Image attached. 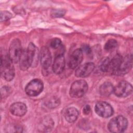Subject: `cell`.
I'll use <instances>...</instances> for the list:
<instances>
[{
	"label": "cell",
	"mask_w": 133,
	"mask_h": 133,
	"mask_svg": "<svg viewBox=\"0 0 133 133\" xmlns=\"http://www.w3.org/2000/svg\"><path fill=\"white\" fill-rule=\"evenodd\" d=\"M36 52V46L30 43L26 49L23 50L21 56L19 64L20 69L25 71L32 64L34 61V57Z\"/></svg>",
	"instance_id": "6da1fadb"
},
{
	"label": "cell",
	"mask_w": 133,
	"mask_h": 133,
	"mask_svg": "<svg viewBox=\"0 0 133 133\" xmlns=\"http://www.w3.org/2000/svg\"><path fill=\"white\" fill-rule=\"evenodd\" d=\"M12 63L8 56H1V73L2 76L7 81H11L15 76V68Z\"/></svg>",
	"instance_id": "7a4b0ae2"
},
{
	"label": "cell",
	"mask_w": 133,
	"mask_h": 133,
	"mask_svg": "<svg viewBox=\"0 0 133 133\" xmlns=\"http://www.w3.org/2000/svg\"><path fill=\"white\" fill-rule=\"evenodd\" d=\"M128 126V121L123 116L118 115L112 118L108 125V129L110 132L119 133L124 131Z\"/></svg>",
	"instance_id": "3957f363"
},
{
	"label": "cell",
	"mask_w": 133,
	"mask_h": 133,
	"mask_svg": "<svg viewBox=\"0 0 133 133\" xmlns=\"http://www.w3.org/2000/svg\"><path fill=\"white\" fill-rule=\"evenodd\" d=\"M88 90L87 82L83 79L74 82L70 89V95L73 98H78L83 97Z\"/></svg>",
	"instance_id": "277c9868"
},
{
	"label": "cell",
	"mask_w": 133,
	"mask_h": 133,
	"mask_svg": "<svg viewBox=\"0 0 133 133\" xmlns=\"http://www.w3.org/2000/svg\"><path fill=\"white\" fill-rule=\"evenodd\" d=\"M22 51L20 40L17 38L12 40L9 46L8 56L13 63H16L19 62Z\"/></svg>",
	"instance_id": "5b68a950"
},
{
	"label": "cell",
	"mask_w": 133,
	"mask_h": 133,
	"mask_svg": "<svg viewBox=\"0 0 133 133\" xmlns=\"http://www.w3.org/2000/svg\"><path fill=\"white\" fill-rule=\"evenodd\" d=\"M43 88V82L39 79L35 78L31 81L26 85L25 91L29 96L35 97L42 92Z\"/></svg>",
	"instance_id": "8992f818"
},
{
	"label": "cell",
	"mask_w": 133,
	"mask_h": 133,
	"mask_svg": "<svg viewBox=\"0 0 133 133\" xmlns=\"http://www.w3.org/2000/svg\"><path fill=\"white\" fill-rule=\"evenodd\" d=\"M132 91V85L127 81H122L114 87L113 92L118 97L125 98L129 96Z\"/></svg>",
	"instance_id": "52a82bcc"
},
{
	"label": "cell",
	"mask_w": 133,
	"mask_h": 133,
	"mask_svg": "<svg viewBox=\"0 0 133 133\" xmlns=\"http://www.w3.org/2000/svg\"><path fill=\"white\" fill-rule=\"evenodd\" d=\"M95 111L99 116L103 118H108L114 113L112 107L109 103L104 101L97 102L95 107Z\"/></svg>",
	"instance_id": "ba28073f"
},
{
	"label": "cell",
	"mask_w": 133,
	"mask_h": 133,
	"mask_svg": "<svg viewBox=\"0 0 133 133\" xmlns=\"http://www.w3.org/2000/svg\"><path fill=\"white\" fill-rule=\"evenodd\" d=\"M39 58L41 65L43 69L47 70L50 66L52 58L49 49L46 47H43L40 51Z\"/></svg>",
	"instance_id": "9c48e42d"
},
{
	"label": "cell",
	"mask_w": 133,
	"mask_h": 133,
	"mask_svg": "<svg viewBox=\"0 0 133 133\" xmlns=\"http://www.w3.org/2000/svg\"><path fill=\"white\" fill-rule=\"evenodd\" d=\"M83 59V53L81 48L76 49L71 55L68 65L71 69H74L81 63Z\"/></svg>",
	"instance_id": "30bf717a"
},
{
	"label": "cell",
	"mask_w": 133,
	"mask_h": 133,
	"mask_svg": "<svg viewBox=\"0 0 133 133\" xmlns=\"http://www.w3.org/2000/svg\"><path fill=\"white\" fill-rule=\"evenodd\" d=\"M95 69L94 63L89 62L79 66L75 71V76L77 77H86L89 75Z\"/></svg>",
	"instance_id": "8fae6325"
},
{
	"label": "cell",
	"mask_w": 133,
	"mask_h": 133,
	"mask_svg": "<svg viewBox=\"0 0 133 133\" xmlns=\"http://www.w3.org/2000/svg\"><path fill=\"white\" fill-rule=\"evenodd\" d=\"M132 55H129L123 58L122 62L115 75H124L129 72L132 68Z\"/></svg>",
	"instance_id": "7c38bea8"
},
{
	"label": "cell",
	"mask_w": 133,
	"mask_h": 133,
	"mask_svg": "<svg viewBox=\"0 0 133 133\" xmlns=\"http://www.w3.org/2000/svg\"><path fill=\"white\" fill-rule=\"evenodd\" d=\"M10 111L14 115L17 116H22L26 114L27 107L25 104L23 102H15L10 107Z\"/></svg>",
	"instance_id": "4fadbf2b"
},
{
	"label": "cell",
	"mask_w": 133,
	"mask_h": 133,
	"mask_svg": "<svg viewBox=\"0 0 133 133\" xmlns=\"http://www.w3.org/2000/svg\"><path fill=\"white\" fill-rule=\"evenodd\" d=\"M65 68V59L63 55H56L52 65V70L56 74H61Z\"/></svg>",
	"instance_id": "5bb4252c"
},
{
	"label": "cell",
	"mask_w": 133,
	"mask_h": 133,
	"mask_svg": "<svg viewBox=\"0 0 133 133\" xmlns=\"http://www.w3.org/2000/svg\"><path fill=\"white\" fill-rule=\"evenodd\" d=\"M123 58V57L119 54H117L114 56L110 62L108 71H110L112 74L115 75L122 62Z\"/></svg>",
	"instance_id": "9a60e30c"
},
{
	"label": "cell",
	"mask_w": 133,
	"mask_h": 133,
	"mask_svg": "<svg viewBox=\"0 0 133 133\" xmlns=\"http://www.w3.org/2000/svg\"><path fill=\"white\" fill-rule=\"evenodd\" d=\"M78 115V111L75 108L70 107L66 109L64 114V117L67 122L71 123L76 121Z\"/></svg>",
	"instance_id": "2e32d148"
},
{
	"label": "cell",
	"mask_w": 133,
	"mask_h": 133,
	"mask_svg": "<svg viewBox=\"0 0 133 133\" xmlns=\"http://www.w3.org/2000/svg\"><path fill=\"white\" fill-rule=\"evenodd\" d=\"M114 86L110 82H104L99 87V93L103 96H109L113 92Z\"/></svg>",
	"instance_id": "e0dca14e"
},
{
	"label": "cell",
	"mask_w": 133,
	"mask_h": 133,
	"mask_svg": "<svg viewBox=\"0 0 133 133\" xmlns=\"http://www.w3.org/2000/svg\"><path fill=\"white\" fill-rule=\"evenodd\" d=\"M110 60L108 57L103 58L100 62L99 68L103 72H108Z\"/></svg>",
	"instance_id": "ac0fdd59"
},
{
	"label": "cell",
	"mask_w": 133,
	"mask_h": 133,
	"mask_svg": "<svg viewBox=\"0 0 133 133\" xmlns=\"http://www.w3.org/2000/svg\"><path fill=\"white\" fill-rule=\"evenodd\" d=\"M117 45V41L114 39L108 40L104 45V49L107 51H111L114 49Z\"/></svg>",
	"instance_id": "d6986e66"
},
{
	"label": "cell",
	"mask_w": 133,
	"mask_h": 133,
	"mask_svg": "<svg viewBox=\"0 0 133 133\" xmlns=\"http://www.w3.org/2000/svg\"><path fill=\"white\" fill-rule=\"evenodd\" d=\"M50 47L55 49H59L63 46L62 44V42L60 39L58 38H55L50 41Z\"/></svg>",
	"instance_id": "ffe728a7"
},
{
	"label": "cell",
	"mask_w": 133,
	"mask_h": 133,
	"mask_svg": "<svg viewBox=\"0 0 133 133\" xmlns=\"http://www.w3.org/2000/svg\"><path fill=\"white\" fill-rule=\"evenodd\" d=\"M12 16V14L9 11H2L1 12V21L2 22L9 20Z\"/></svg>",
	"instance_id": "44dd1931"
},
{
	"label": "cell",
	"mask_w": 133,
	"mask_h": 133,
	"mask_svg": "<svg viewBox=\"0 0 133 133\" xmlns=\"http://www.w3.org/2000/svg\"><path fill=\"white\" fill-rule=\"evenodd\" d=\"M1 98H5L10 95L11 93V89L8 86H4L1 88Z\"/></svg>",
	"instance_id": "7402d4cb"
},
{
	"label": "cell",
	"mask_w": 133,
	"mask_h": 133,
	"mask_svg": "<svg viewBox=\"0 0 133 133\" xmlns=\"http://www.w3.org/2000/svg\"><path fill=\"white\" fill-rule=\"evenodd\" d=\"M60 104V100L58 98H54L48 101L47 105L49 108H55L58 106Z\"/></svg>",
	"instance_id": "603a6c76"
},
{
	"label": "cell",
	"mask_w": 133,
	"mask_h": 133,
	"mask_svg": "<svg viewBox=\"0 0 133 133\" xmlns=\"http://www.w3.org/2000/svg\"><path fill=\"white\" fill-rule=\"evenodd\" d=\"M65 11L64 10H54L53 12H51V16L55 18H58V17H61L64 16L65 14Z\"/></svg>",
	"instance_id": "cb8c5ba5"
},
{
	"label": "cell",
	"mask_w": 133,
	"mask_h": 133,
	"mask_svg": "<svg viewBox=\"0 0 133 133\" xmlns=\"http://www.w3.org/2000/svg\"><path fill=\"white\" fill-rule=\"evenodd\" d=\"M90 111H91V108L89 105H86L83 109V113L85 115H88L90 112Z\"/></svg>",
	"instance_id": "d4e9b609"
},
{
	"label": "cell",
	"mask_w": 133,
	"mask_h": 133,
	"mask_svg": "<svg viewBox=\"0 0 133 133\" xmlns=\"http://www.w3.org/2000/svg\"><path fill=\"white\" fill-rule=\"evenodd\" d=\"M82 50L83 51H84L86 53L89 54L91 52V49L90 48V47L88 46V45H84Z\"/></svg>",
	"instance_id": "484cf974"
}]
</instances>
